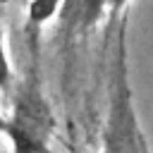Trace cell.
Segmentation results:
<instances>
[{"label":"cell","instance_id":"6da1fadb","mask_svg":"<svg viewBox=\"0 0 153 153\" xmlns=\"http://www.w3.org/2000/svg\"><path fill=\"white\" fill-rule=\"evenodd\" d=\"M5 136L12 141L14 153H48V141L55 127L53 110L43 98L36 81H26L12 103Z\"/></svg>","mask_w":153,"mask_h":153},{"label":"cell","instance_id":"7a4b0ae2","mask_svg":"<svg viewBox=\"0 0 153 153\" xmlns=\"http://www.w3.org/2000/svg\"><path fill=\"white\" fill-rule=\"evenodd\" d=\"M103 153H143L139 122L131 103V88L127 79L124 41H120L117 45V60L112 67L110 108H108V122L103 131Z\"/></svg>","mask_w":153,"mask_h":153},{"label":"cell","instance_id":"3957f363","mask_svg":"<svg viewBox=\"0 0 153 153\" xmlns=\"http://www.w3.org/2000/svg\"><path fill=\"white\" fill-rule=\"evenodd\" d=\"M105 5H108V0H62L60 14L69 29L81 31V29L93 26L100 19Z\"/></svg>","mask_w":153,"mask_h":153},{"label":"cell","instance_id":"277c9868","mask_svg":"<svg viewBox=\"0 0 153 153\" xmlns=\"http://www.w3.org/2000/svg\"><path fill=\"white\" fill-rule=\"evenodd\" d=\"M62 0H31L29 2V24L31 26H43L57 10Z\"/></svg>","mask_w":153,"mask_h":153},{"label":"cell","instance_id":"5b68a950","mask_svg":"<svg viewBox=\"0 0 153 153\" xmlns=\"http://www.w3.org/2000/svg\"><path fill=\"white\" fill-rule=\"evenodd\" d=\"M10 62H7V55H5V45H2V29H0V88H7L10 86Z\"/></svg>","mask_w":153,"mask_h":153},{"label":"cell","instance_id":"8992f818","mask_svg":"<svg viewBox=\"0 0 153 153\" xmlns=\"http://www.w3.org/2000/svg\"><path fill=\"white\" fill-rule=\"evenodd\" d=\"M124 5H127V0H108V7L112 10V14H117Z\"/></svg>","mask_w":153,"mask_h":153},{"label":"cell","instance_id":"52a82bcc","mask_svg":"<svg viewBox=\"0 0 153 153\" xmlns=\"http://www.w3.org/2000/svg\"><path fill=\"white\" fill-rule=\"evenodd\" d=\"M5 131H7V120L0 115V134H5Z\"/></svg>","mask_w":153,"mask_h":153}]
</instances>
